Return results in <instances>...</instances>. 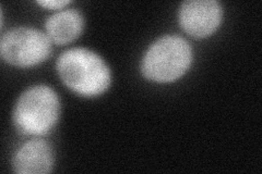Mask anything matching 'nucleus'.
Listing matches in <instances>:
<instances>
[{
	"label": "nucleus",
	"mask_w": 262,
	"mask_h": 174,
	"mask_svg": "<svg viewBox=\"0 0 262 174\" xmlns=\"http://www.w3.org/2000/svg\"><path fill=\"white\" fill-rule=\"evenodd\" d=\"M178 18L187 34L204 38L219 29L223 19V8L215 0H188L180 6Z\"/></svg>",
	"instance_id": "nucleus-5"
},
{
	"label": "nucleus",
	"mask_w": 262,
	"mask_h": 174,
	"mask_svg": "<svg viewBox=\"0 0 262 174\" xmlns=\"http://www.w3.org/2000/svg\"><path fill=\"white\" fill-rule=\"evenodd\" d=\"M45 28L48 37L55 44L67 45L81 35L84 28V19L76 9L61 10L49 16Z\"/></svg>",
	"instance_id": "nucleus-7"
},
{
	"label": "nucleus",
	"mask_w": 262,
	"mask_h": 174,
	"mask_svg": "<svg viewBox=\"0 0 262 174\" xmlns=\"http://www.w3.org/2000/svg\"><path fill=\"white\" fill-rule=\"evenodd\" d=\"M52 40L45 33L32 28H14L0 39V55L9 64L29 68L45 61L52 54Z\"/></svg>",
	"instance_id": "nucleus-4"
},
{
	"label": "nucleus",
	"mask_w": 262,
	"mask_h": 174,
	"mask_svg": "<svg viewBox=\"0 0 262 174\" xmlns=\"http://www.w3.org/2000/svg\"><path fill=\"white\" fill-rule=\"evenodd\" d=\"M56 70L66 86L84 97L102 95L112 82L107 63L86 48H71L62 53L57 60Z\"/></svg>",
	"instance_id": "nucleus-1"
},
{
	"label": "nucleus",
	"mask_w": 262,
	"mask_h": 174,
	"mask_svg": "<svg viewBox=\"0 0 262 174\" xmlns=\"http://www.w3.org/2000/svg\"><path fill=\"white\" fill-rule=\"evenodd\" d=\"M39 6H42L47 9H62L64 6L70 4L68 0H44V2H37Z\"/></svg>",
	"instance_id": "nucleus-8"
},
{
	"label": "nucleus",
	"mask_w": 262,
	"mask_h": 174,
	"mask_svg": "<svg viewBox=\"0 0 262 174\" xmlns=\"http://www.w3.org/2000/svg\"><path fill=\"white\" fill-rule=\"evenodd\" d=\"M60 114L59 98L46 85H35L20 95L13 109V123L24 135H45L56 126Z\"/></svg>",
	"instance_id": "nucleus-2"
},
{
	"label": "nucleus",
	"mask_w": 262,
	"mask_h": 174,
	"mask_svg": "<svg viewBox=\"0 0 262 174\" xmlns=\"http://www.w3.org/2000/svg\"><path fill=\"white\" fill-rule=\"evenodd\" d=\"M55 155L52 145L40 138L23 144L13 156L12 168L19 174H46L53 171Z\"/></svg>",
	"instance_id": "nucleus-6"
},
{
	"label": "nucleus",
	"mask_w": 262,
	"mask_h": 174,
	"mask_svg": "<svg viewBox=\"0 0 262 174\" xmlns=\"http://www.w3.org/2000/svg\"><path fill=\"white\" fill-rule=\"evenodd\" d=\"M192 62V49L186 39L166 35L150 46L141 64L147 79L158 83H168L183 77Z\"/></svg>",
	"instance_id": "nucleus-3"
}]
</instances>
